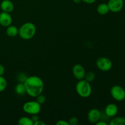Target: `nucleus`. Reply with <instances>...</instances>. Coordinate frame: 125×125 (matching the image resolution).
<instances>
[{
	"instance_id": "obj_1",
	"label": "nucleus",
	"mask_w": 125,
	"mask_h": 125,
	"mask_svg": "<svg viewBox=\"0 0 125 125\" xmlns=\"http://www.w3.org/2000/svg\"><path fill=\"white\" fill-rule=\"evenodd\" d=\"M26 94L31 97L36 98L42 94L44 89V83L42 79L37 76H31L27 78L24 82Z\"/></svg>"
},
{
	"instance_id": "obj_2",
	"label": "nucleus",
	"mask_w": 125,
	"mask_h": 125,
	"mask_svg": "<svg viewBox=\"0 0 125 125\" xmlns=\"http://www.w3.org/2000/svg\"><path fill=\"white\" fill-rule=\"evenodd\" d=\"M36 33V27L31 22H26L21 26L18 29V34L23 40H30L32 39Z\"/></svg>"
},
{
	"instance_id": "obj_3",
	"label": "nucleus",
	"mask_w": 125,
	"mask_h": 125,
	"mask_svg": "<svg viewBox=\"0 0 125 125\" xmlns=\"http://www.w3.org/2000/svg\"><path fill=\"white\" fill-rule=\"evenodd\" d=\"M76 91L82 98H88L91 95L92 89L90 83L85 79H81L76 85Z\"/></svg>"
},
{
	"instance_id": "obj_4",
	"label": "nucleus",
	"mask_w": 125,
	"mask_h": 125,
	"mask_svg": "<svg viewBox=\"0 0 125 125\" xmlns=\"http://www.w3.org/2000/svg\"><path fill=\"white\" fill-rule=\"evenodd\" d=\"M23 109L28 114H38L41 111V104L37 101H28L23 104Z\"/></svg>"
},
{
	"instance_id": "obj_5",
	"label": "nucleus",
	"mask_w": 125,
	"mask_h": 125,
	"mask_svg": "<svg viewBox=\"0 0 125 125\" xmlns=\"http://www.w3.org/2000/svg\"><path fill=\"white\" fill-rule=\"evenodd\" d=\"M111 95L116 101H123L125 99V90L120 85H115L111 89Z\"/></svg>"
},
{
	"instance_id": "obj_6",
	"label": "nucleus",
	"mask_w": 125,
	"mask_h": 125,
	"mask_svg": "<svg viewBox=\"0 0 125 125\" xmlns=\"http://www.w3.org/2000/svg\"><path fill=\"white\" fill-rule=\"evenodd\" d=\"M96 65L97 68L103 72H108L112 67V61L106 57H99L96 61Z\"/></svg>"
},
{
	"instance_id": "obj_7",
	"label": "nucleus",
	"mask_w": 125,
	"mask_h": 125,
	"mask_svg": "<svg viewBox=\"0 0 125 125\" xmlns=\"http://www.w3.org/2000/svg\"><path fill=\"white\" fill-rule=\"evenodd\" d=\"M107 5L110 11L117 13L122 10L124 6V1L123 0H109Z\"/></svg>"
},
{
	"instance_id": "obj_8",
	"label": "nucleus",
	"mask_w": 125,
	"mask_h": 125,
	"mask_svg": "<svg viewBox=\"0 0 125 125\" xmlns=\"http://www.w3.org/2000/svg\"><path fill=\"white\" fill-rule=\"evenodd\" d=\"M72 73L76 79L78 80L83 79L85 74V70L84 67L81 64H75L72 68Z\"/></svg>"
},
{
	"instance_id": "obj_9",
	"label": "nucleus",
	"mask_w": 125,
	"mask_h": 125,
	"mask_svg": "<svg viewBox=\"0 0 125 125\" xmlns=\"http://www.w3.org/2000/svg\"><path fill=\"white\" fill-rule=\"evenodd\" d=\"M101 118V112L96 109H92L89 111L87 114V118L89 122L92 123H96L100 120Z\"/></svg>"
},
{
	"instance_id": "obj_10",
	"label": "nucleus",
	"mask_w": 125,
	"mask_h": 125,
	"mask_svg": "<svg viewBox=\"0 0 125 125\" xmlns=\"http://www.w3.org/2000/svg\"><path fill=\"white\" fill-rule=\"evenodd\" d=\"M12 23V17L10 13L2 12L0 13V25L6 27L10 25Z\"/></svg>"
},
{
	"instance_id": "obj_11",
	"label": "nucleus",
	"mask_w": 125,
	"mask_h": 125,
	"mask_svg": "<svg viewBox=\"0 0 125 125\" xmlns=\"http://www.w3.org/2000/svg\"><path fill=\"white\" fill-rule=\"evenodd\" d=\"M118 111V107L114 103L109 104L105 108V114L109 117H114L117 114Z\"/></svg>"
},
{
	"instance_id": "obj_12",
	"label": "nucleus",
	"mask_w": 125,
	"mask_h": 125,
	"mask_svg": "<svg viewBox=\"0 0 125 125\" xmlns=\"http://www.w3.org/2000/svg\"><path fill=\"white\" fill-rule=\"evenodd\" d=\"M0 7L2 12L10 13L14 9L13 4L10 0H3L0 4Z\"/></svg>"
},
{
	"instance_id": "obj_13",
	"label": "nucleus",
	"mask_w": 125,
	"mask_h": 125,
	"mask_svg": "<svg viewBox=\"0 0 125 125\" xmlns=\"http://www.w3.org/2000/svg\"><path fill=\"white\" fill-rule=\"evenodd\" d=\"M6 34L10 37H15L18 34V29L17 26L13 25H10L6 28Z\"/></svg>"
},
{
	"instance_id": "obj_14",
	"label": "nucleus",
	"mask_w": 125,
	"mask_h": 125,
	"mask_svg": "<svg viewBox=\"0 0 125 125\" xmlns=\"http://www.w3.org/2000/svg\"><path fill=\"white\" fill-rule=\"evenodd\" d=\"M96 10H97L98 13L101 15H104L107 14L110 11L108 5L106 3H101L99 4Z\"/></svg>"
},
{
	"instance_id": "obj_15",
	"label": "nucleus",
	"mask_w": 125,
	"mask_h": 125,
	"mask_svg": "<svg viewBox=\"0 0 125 125\" xmlns=\"http://www.w3.org/2000/svg\"><path fill=\"white\" fill-rule=\"evenodd\" d=\"M15 90L16 94L18 95H20V96L24 95L26 93L25 86H24V84L23 83H18L16 85Z\"/></svg>"
},
{
	"instance_id": "obj_16",
	"label": "nucleus",
	"mask_w": 125,
	"mask_h": 125,
	"mask_svg": "<svg viewBox=\"0 0 125 125\" xmlns=\"http://www.w3.org/2000/svg\"><path fill=\"white\" fill-rule=\"evenodd\" d=\"M110 125H125V118L122 117H115L111 120Z\"/></svg>"
},
{
	"instance_id": "obj_17",
	"label": "nucleus",
	"mask_w": 125,
	"mask_h": 125,
	"mask_svg": "<svg viewBox=\"0 0 125 125\" xmlns=\"http://www.w3.org/2000/svg\"><path fill=\"white\" fill-rule=\"evenodd\" d=\"M18 125H33L34 122L31 118L28 117H22L18 120Z\"/></svg>"
},
{
	"instance_id": "obj_18",
	"label": "nucleus",
	"mask_w": 125,
	"mask_h": 125,
	"mask_svg": "<svg viewBox=\"0 0 125 125\" xmlns=\"http://www.w3.org/2000/svg\"><path fill=\"white\" fill-rule=\"evenodd\" d=\"M84 79L87 81L89 83H92L94 81L95 79V73L94 72L89 71V72L85 73V76H84Z\"/></svg>"
},
{
	"instance_id": "obj_19",
	"label": "nucleus",
	"mask_w": 125,
	"mask_h": 125,
	"mask_svg": "<svg viewBox=\"0 0 125 125\" xmlns=\"http://www.w3.org/2000/svg\"><path fill=\"white\" fill-rule=\"evenodd\" d=\"M7 83L6 79L2 76H0V92H2L6 89Z\"/></svg>"
},
{
	"instance_id": "obj_20",
	"label": "nucleus",
	"mask_w": 125,
	"mask_h": 125,
	"mask_svg": "<svg viewBox=\"0 0 125 125\" xmlns=\"http://www.w3.org/2000/svg\"><path fill=\"white\" fill-rule=\"evenodd\" d=\"M28 77V76L26 75V73H18V76H17V79L19 81V83H24Z\"/></svg>"
},
{
	"instance_id": "obj_21",
	"label": "nucleus",
	"mask_w": 125,
	"mask_h": 125,
	"mask_svg": "<svg viewBox=\"0 0 125 125\" xmlns=\"http://www.w3.org/2000/svg\"><path fill=\"white\" fill-rule=\"evenodd\" d=\"M36 98H37L36 101H37L40 104H42L45 103V101H46V96H45V95H43L42 94L38 95V96L36 97Z\"/></svg>"
},
{
	"instance_id": "obj_22",
	"label": "nucleus",
	"mask_w": 125,
	"mask_h": 125,
	"mask_svg": "<svg viewBox=\"0 0 125 125\" xmlns=\"http://www.w3.org/2000/svg\"><path fill=\"white\" fill-rule=\"evenodd\" d=\"M78 119L76 117H72V118H70V120H68V123L69 125H76L78 124Z\"/></svg>"
},
{
	"instance_id": "obj_23",
	"label": "nucleus",
	"mask_w": 125,
	"mask_h": 125,
	"mask_svg": "<svg viewBox=\"0 0 125 125\" xmlns=\"http://www.w3.org/2000/svg\"><path fill=\"white\" fill-rule=\"evenodd\" d=\"M57 125H69L68 122L67 121L64 120H59L58 122L56 123Z\"/></svg>"
},
{
	"instance_id": "obj_24",
	"label": "nucleus",
	"mask_w": 125,
	"mask_h": 125,
	"mask_svg": "<svg viewBox=\"0 0 125 125\" xmlns=\"http://www.w3.org/2000/svg\"><path fill=\"white\" fill-rule=\"evenodd\" d=\"M31 120H32V122H34H34H37V121H38L39 120V116L37 115V114L32 115V117H31Z\"/></svg>"
},
{
	"instance_id": "obj_25",
	"label": "nucleus",
	"mask_w": 125,
	"mask_h": 125,
	"mask_svg": "<svg viewBox=\"0 0 125 125\" xmlns=\"http://www.w3.org/2000/svg\"><path fill=\"white\" fill-rule=\"evenodd\" d=\"M5 73V68L2 65L0 64V76H2Z\"/></svg>"
},
{
	"instance_id": "obj_26",
	"label": "nucleus",
	"mask_w": 125,
	"mask_h": 125,
	"mask_svg": "<svg viewBox=\"0 0 125 125\" xmlns=\"http://www.w3.org/2000/svg\"><path fill=\"white\" fill-rule=\"evenodd\" d=\"M34 125H45V123H44L43 121L39 120L37 121V122H34Z\"/></svg>"
},
{
	"instance_id": "obj_27",
	"label": "nucleus",
	"mask_w": 125,
	"mask_h": 125,
	"mask_svg": "<svg viewBox=\"0 0 125 125\" xmlns=\"http://www.w3.org/2000/svg\"><path fill=\"white\" fill-rule=\"evenodd\" d=\"M96 1V0H82V1L84 2L85 3L89 4H90L94 3V2H95Z\"/></svg>"
},
{
	"instance_id": "obj_28",
	"label": "nucleus",
	"mask_w": 125,
	"mask_h": 125,
	"mask_svg": "<svg viewBox=\"0 0 125 125\" xmlns=\"http://www.w3.org/2000/svg\"><path fill=\"white\" fill-rule=\"evenodd\" d=\"M96 125H107V123H106L104 121H98L96 123Z\"/></svg>"
}]
</instances>
